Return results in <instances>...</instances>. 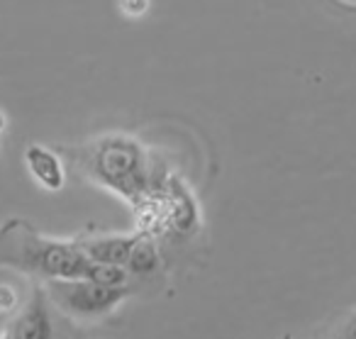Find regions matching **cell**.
<instances>
[{"label":"cell","mask_w":356,"mask_h":339,"mask_svg":"<svg viewBox=\"0 0 356 339\" xmlns=\"http://www.w3.org/2000/svg\"><path fill=\"white\" fill-rule=\"evenodd\" d=\"M49 295L56 308L71 317H100L127 298V288L88 278H51Z\"/></svg>","instance_id":"2"},{"label":"cell","mask_w":356,"mask_h":339,"mask_svg":"<svg viewBox=\"0 0 356 339\" xmlns=\"http://www.w3.org/2000/svg\"><path fill=\"white\" fill-rule=\"evenodd\" d=\"M98 178H103L115 191L127 193L134 198V193L144 191L147 173L139 149L127 139H110L98 152Z\"/></svg>","instance_id":"3"},{"label":"cell","mask_w":356,"mask_h":339,"mask_svg":"<svg viewBox=\"0 0 356 339\" xmlns=\"http://www.w3.org/2000/svg\"><path fill=\"white\" fill-rule=\"evenodd\" d=\"M25 161L30 173L47 188V191H59L64 186V168H61L59 159L49 152V149L32 144L25 152Z\"/></svg>","instance_id":"6"},{"label":"cell","mask_w":356,"mask_h":339,"mask_svg":"<svg viewBox=\"0 0 356 339\" xmlns=\"http://www.w3.org/2000/svg\"><path fill=\"white\" fill-rule=\"evenodd\" d=\"M6 127V118H3V113H0V129Z\"/></svg>","instance_id":"10"},{"label":"cell","mask_w":356,"mask_h":339,"mask_svg":"<svg viewBox=\"0 0 356 339\" xmlns=\"http://www.w3.org/2000/svg\"><path fill=\"white\" fill-rule=\"evenodd\" d=\"M0 266L44 278H88L110 285H122L127 278L122 266L90 261L76 242L47 239L25 220H10L0 227Z\"/></svg>","instance_id":"1"},{"label":"cell","mask_w":356,"mask_h":339,"mask_svg":"<svg viewBox=\"0 0 356 339\" xmlns=\"http://www.w3.org/2000/svg\"><path fill=\"white\" fill-rule=\"evenodd\" d=\"M15 303V295H13L10 288H0V308H13Z\"/></svg>","instance_id":"9"},{"label":"cell","mask_w":356,"mask_h":339,"mask_svg":"<svg viewBox=\"0 0 356 339\" xmlns=\"http://www.w3.org/2000/svg\"><path fill=\"white\" fill-rule=\"evenodd\" d=\"M120 10L127 17H142L149 10V0H120Z\"/></svg>","instance_id":"8"},{"label":"cell","mask_w":356,"mask_h":339,"mask_svg":"<svg viewBox=\"0 0 356 339\" xmlns=\"http://www.w3.org/2000/svg\"><path fill=\"white\" fill-rule=\"evenodd\" d=\"M154 266H156V249L149 239L139 237L137 244H134L132 254H129V261H127V269L132 274H152Z\"/></svg>","instance_id":"7"},{"label":"cell","mask_w":356,"mask_h":339,"mask_svg":"<svg viewBox=\"0 0 356 339\" xmlns=\"http://www.w3.org/2000/svg\"><path fill=\"white\" fill-rule=\"evenodd\" d=\"M139 237H90V239H76V246L88 256L90 261L108 266H127L129 254Z\"/></svg>","instance_id":"5"},{"label":"cell","mask_w":356,"mask_h":339,"mask_svg":"<svg viewBox=\"0 0 356 339\" xmlns=\"http://www.w3.org/2000/svg\"><path fill=\"white\" fill-rule=\"evenodd\" d=\"M51 320L47 313L44 295L35 290L30 303L6 324V329L0 332V339H51Z\"/></svg>","instance_id":"4"}]
</instances>
